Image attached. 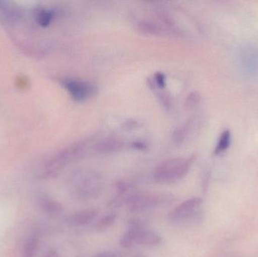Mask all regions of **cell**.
Returning a JSON list of instances; mask_svg holds the SVG:
<instances>
[{
  "instance_id": "cell-3",
  "label": "cell",
  "mask_w": 258,
  "mask_h": 257,
  "mask_svg": "<svg viewBox=\"0 0 258 257\" xmlns=\"http://www.w3.org/2000/svg\"><path fill=\"white\" fill-rule=\"evenodd\" d=\"M89 140H80L70 145L51 158L46 164L42 177L51 178L55 177L65 167L81 158L87 149Z\"/></svg>"
},
{
  "instance_id": "cell-5",
  "label": "cell",
  "mask_w": 258,
  "mask_h": 257,
  "mask_svg": "<svg viewBox=\"0 0 258 257\" xmlns=\"http://www.w3.org/2000/svg\"><path fill=\"white\" fill-rule=\"evenodd\" d=\"M174 201L171 194L135 193L129 198L127 205L132 212L139 213L168 208Z\"/></svg>"
},
{
  "instance_id": "cell-11",
  "label": "cell",
  "mask_w": 258,
  "mask_h": 257,
  "mask_svg": "<svg viewBox=\"0 0 258 257\" xmlns=\"http://www.w3.org/2000/svg\"><path fill=\"white\" fill-rule=\"evenodd\" d=\"M138 27H139L140 30H142V31L151 33V34H162V33L166 31L163 26L161 25V24L154 22V21H146V20L139 21Z\"/></svg>"
},
{
  "instance_id": "cell-19",
  "label": "cell",
  "mask_w": 258,
  "mask_h": 257,
  "mask_svg": "<svg viewBox=\"0 0 258 257\" xmlns=\"http://www.w3.org/2000/svg\"><path fill=\"white\" fill-rule=\"evenodd\" d=\"M45 257H58V255H57V253H56L55 251L51 250V251H49L48 253H47V254L45 255Z\"/></svg>"
},
{
  "instance_id": "cell-17",
  "label": "cell",
  "mask_w": 258,
  "mask_h": 257,
  "mask_svg": "<svg viewBox=\"0 0 258 257\" xmlns=\"http://www.w3.org/2000/svg\"><path fill=\"white\" fill-rule=\"evenodd\" d=\"M199 100H200L199 94L197 92H192L186 98V105L189 107H194L198 103Z\"/></svg>"
},
{
  "instance_id": "cell-4",
  "label": "cell",
  "mask_w": 258,
  "mask_h": 257,
  "mask_svg": "<svg viewBox=\"0 0 258 257\" xmlns=\"http://www.w3.org/2000/svg\"><path fill=\"white\" fill-rule=\"evenodd\" d=\"M162 242V237L159 234L146 229L142 223L134 221L120 238L119 244L122 248L128 249L135 245L156 247Z\"/></svg>"
},
{
  "instance_id": "cell-16",
  "label": "cell",
  "mask_w": 258,
  "mask_h": 257,
  "mask_svg": "<svg viewBox=\"0 0 258 257\" xmlns=\"http://www.w3.org/2000/svg\"><path fill=\"white\" fill-rule=\"evenodd\" d=\"M53 12L51 11L43 9L41 10L37 15V21L42 27H47L49 25L52 21Z\"/></svg>"
},
{
  "instance_id": "cell-15",
  "label": "cell",
  "mask_w": 258,
  "mask_h": 257,
  "mask_svg": "<svg viewBox=\"0 0 258 257\" xmlns=\"http://www.w3.org/2000/svg\"><path fill=\"white\" fill-rule=\"evenodd\" d=\"M189 130V122H186V123L181 125V126L177 127L174 130L172 134V139L174 143H177V144H180V143H183L185 139H186V136H187Z\"/></svg>"
},
{
  "instance_id": "cell-7",
  "label": "cell",
  "mask_w": 258,
  "mask_h": 257,
  "mask_svg": "<svg viewBox=\"0 0 258 257\" xmlns=\"http://www.w3.org/2000/svg\"><path fill=\"white\" fill-rule=\"evenodd\" d=\"M63 85L76 101H84L92 96L97 90L93 83L84 80L69 78L63 81Z\"/></svg>"
},
{
  "instance_id": "cell-2",
  "label": "cell",
  "mask_w": 258,
  "mask_h": 257,
  "mask_svg": "<svg viewBox=\"0 0 258 257\" xmlns=\"http://www.w3.org/2000/svg\"><path fill=\"white\" fill-rule=\"evenodd\" d=\"M194 156L177 157L161 163L153 173V180L158 184H172L183 179L189 173Z\"/></svg>"
},
{
  "instance_id": "cell-18",
  "label": "cell",
  "mask_w": 258,
  "mask_h": 257,
  "mask_svg": "<svg viewBox=\"0 0 258 257\" xmlns=\"http://www.w3.org/2000/svg\"><path fill=\"white\" fill-rule=\"evenodd\" d=\"M92 257H119V255L113 251H104Z\"/></svg>"
},
{
  "instance_id": "cell-12",
  "label": "cell",
  "mask_w": 258,
  "mask_h": 257,
  "mask_svg": "<svg viewBox=\"0 0 258 257\" xmlns=\"http://www.w3.org/2000/svg\"><path fill=\"white\" fill-rule=\"evenodd\" d=\"M39 246V237L32 235L27 238L23 248L22 257H35Z\"/></svg>"
},
{
  "instance_id": "cell-9",
  "label": "cell",
  "mask_w": 258,
  "mask_h": 257,
  "mask_svg": "<svg viewBox=\"0 0 258 257\" xmlns=\"http://www.w3.org/2000/svg\"><path fill=\"white\" fill-rule=\"evenodd\" d=\"M126 146V143L121 139L108 137L98 142L95 144V149L99 153L111 154L122 150Z\"/></svg>"
},
{
  "instance_id": "cell-1",
  "label": "cell",
  "mask_w": 258,
  "mask_h": 257,
  "mask_svg": "<svg viewBox=\"0 0 258 257\" xmlns=\"http://www.w3.org/2000/svg\"><path fill=\"white\" fill-rule=\"evenodd\" d=\"M104 190V180L98 172L80 170L72 179V191L79 200L86 201L98 197Z\"/></svg>"
},
{
  "instance_id": "cell-10",
  "label": "cell",
  "mask_w": 258,
  "mask_h": 257,
  "mask_svg": "<svg viewBox=\"0 0 258 257\" xmlns=\"http://www.w3.org/2000/svg\"><path fill=\"white\" fill-rule=\"evenodd\" d=\"M38 204L41 209L51 217H59L63 211L60 202L45 195H41L38 198Z\"/></svg>"
},
{
  "instance_id": "cell-6",
  "label": "cell",
  "mask_w": 258,
  "mask_h": 257,
  "mask_svg": "<svg viewBox=\"0 0 258 257\" xmlns=\"http://www.w3.org/2000/svg\"><path fill=\"white\" fill-rule=\"evenodd\" d=\"M203 200L200 198L194 197L187 199L175 207L168 214V219L174 223L187 220L194 215L197 210L201 206Z\"/></svg>"
},
{
  "instance_id": "cell-8",
  "label": "cell",
  "mask_w": 258,
  "mask_h": 257,
  "mask_svg": "<svg viewBox=\"0 0 258 257\" xmlns=\"http://www.w3.org/2000/svg\"><path fill=\"white\" fill-rule=\"evenodd\" d=\"M98 211L95 209L82 210L71 214L67 217L65 222L71 227H81L87 226L96 220Z\"/></svg>"
},
{
  "instance_id": "cell-13",
  "label": "cell",
  "mask_w": 258,
  "mask_h": 257,
  "mask_svg": "<svg viewBox=\"0 0 258 257\" xmlns=\"http://www.w3.org/2000/svg\"><path fill=\"white\" fill-rule=\"evenodd\" d=\"M231 133H230V130L227 129L223 131L215 149V155H219L228 149L230 143H231Z\"/></svg>"
},
{
  "instance_id": "cell-14",
  "label": "cell",
  "mask_w": 258,
  "mask_h": 257,
  "mask_svg": "<svg viewBox=\"0 0 258 257\" xmlns=\"http://www.w3.org/2000/svg\"><path fill=\"white\" fill-rule=\"evenodd\" d=\"M117 216L114 213L107 214V215L101 217L95 226V229L98 232H104L107 230L109 228L111 227L115 222H116Z\"/></svg>"
}]
</instances>
